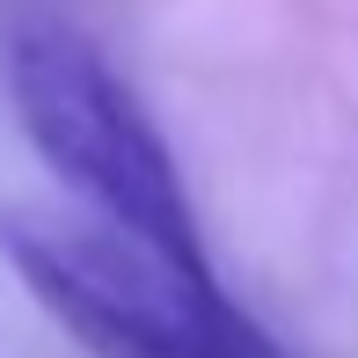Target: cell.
Returning a JSON list of instances; mask_svg holds the SVG:
<instances>
[{
	"instance_id": "1",
	"label": "cell",
	"mask_w": 358,
	"mask_h": 358,
	"mask_svg": "<svg viewBox=\"0 0 358 358\" xmlns=\"http://www.w3.org/2000/svg\"><path fill=\"white\" fill-rule=\"evenodd\" d=\"M0 256L88 358H285L213 271L176 264L95 213L8 205Z\"/></svg>"
},
{
	"instance_id": "2",
	"label": "cell",
	"mask_w": 358,
	"mask_h": 358,
	"mask_svg": "<svg viewBox=\"0 0 358 358\" xmlns=\"http://www.w3.org/2000/svg\"><path fill=\"white\" fill-rule=\"evenodd\" d=\"M8 103L22 139L37 146V161L103 227H117V234H132L190 271H213L169 139L154 132L139 95L110 73V59L88 37L22 29L8 44Z\"/></svg>"
}]
</instances>
